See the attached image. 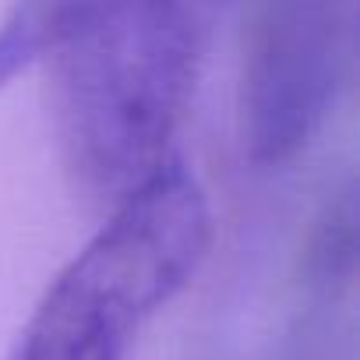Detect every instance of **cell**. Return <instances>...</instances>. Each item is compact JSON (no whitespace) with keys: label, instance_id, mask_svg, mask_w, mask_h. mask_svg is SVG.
I'll list each match as a JSON object with an SVG mask.
<instances>
[{"label":"cell","instance_id":"obj_1","mask_svg":"<svg viewBox=\"0 0 360 360\" xmlns=\"http://www.w3.org/2000/svg\"><path fill=\"white\" fill-rule=\"evenodd\" d=\"M223 0H43L60 155L92 198L166 162Z\"/></svg>","mask_w":360,"mask_h":360},{"label":"cell","instance_id":"obj_2","mask_svg":"<svg viewBox=\"0 0 360 360\" xmlns=\"http://www.w3.org/2000/svg\"><path fill=\"white\" fill-rule=\"evenodd\" d=\"M209 237L198 180L166 159L46 286L8 360H127L141 325L198 272Z\"/></svg>","mask_w":360,"mask_h":360},{"label":"cell","instance_id":"obj_3","mask_svg":"<svg viewBox=\"0 0 360 360\" xmlns=\"http://www.w3.org/2000/svg\"><path fill=\"white\" fill-rule=\"evenodd\" d=\"M346 32L349 0H265L244 71V131L258 162L307 145L335 96Z\"/></svg>","mask_w":360,"mask_h":360}]
</instances>
